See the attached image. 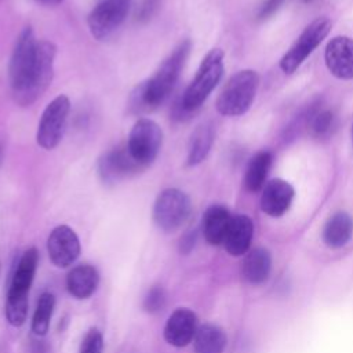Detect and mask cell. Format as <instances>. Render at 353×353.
Masks as SVG:
<instances>
[{"label": "cell", "mask_w": 353, "mask_h": 353, "mask_svg": "<svg viewBox=\"0 0 353 353\" xmlns=\"http://www.w3.org/2000/svg\"><path fill=\"white\" fill-rule=\"evenodd\" d=\"M272 268V258L268 250L258 247L251 250L243 261L241 265V274L243 277L251 284L263 283Z\"/></svg>", "instance_id": "cell-20"}, {"label": "cell", "mask_w": 353, "mask_h": 353, "mask_svg": "<svg viewBox=\"0 0 353 353\" xmlns=\"http://www.w3.org/2000/svg\"><path fill=\"white\" fill-rule=\"evenodd\" d=\"M353 233V219L345 212H335L325 223L323 230V239L325 244L331 248H339L345 245Z\"/></svg>", "instance_id": "cell-21"}, {"label": "cell", "mask_w": 353, "mask_h": 353, "mask_svg": "<svg viewBox=\"0 0 353 353\" xmlns=\"http://www.w3.org/2000/svg\"><path fill=\"white\" fill-rule=\"evenodd\" d=\"M193 343L194 353H223L226 335L222 328L214 324H204L199 327Z\"/></svg>", "instance_id": "cell-23"}, {"label": "cell", "mask_w": 353, "mask_h": 353, "mask_svg": "<svg viewBox=\"0 0 353 353\" xmlns=\"http://www.w3.org/2000/svg\"><path fill=\"white\" fill-rule=\"evenodd\" d=\"M284 3V0H263L258 10V19L263 21L270 18Z\"/></svg>", "instance_id": "cell-28"}, {"label": "cell", "mask_w": 353, "mask_h": 353, "mask_svg": "<svg viewBox=\"0 0 353 353\" xmlns=\"http://www.w3.org/2000/svg\"><path fill=\"white\" fill-rule=\"evenodd\" d=\"M99 284L98 270L91 265L74 266L66 276V288L70 295L79 299L91 296Z\"/></svg>", "instance_id": "cell-18"}, {"label": "cell", "mask_w": 353, "mask_h": 353, "mask_svg": "<svg viewBox=\"0 0 353 353\" xmlns=\"http://www.w3.org/2000/svg\"><path fill=\"white\" fill-rule=\"evenodd\" d=\"M352 139H353V125H352Z\"/></svg>", "instance_id": "cell-34"}, {"label": "cell", "mask_w": 353, "mask_h": 353, "mask_svg": "<svg viewBox=\"0 0 353 353\" xmlns=\"http://www.w3.org/2000/svg\"><path fill=\"white\" fill-rule=\"evenodd\" d=\"M103 352V336L102 332L92 327L84 335L79 353H102Z\"/></svg>", "instance_id": "cell-27"}, {"label": "cell", "mask_w": 353, "mask_h": 353, "mask_svg": "<svg viewBox=\"0 0 353 353\" xmlns=\"http://www.w3.org/2000/svg\"><path fill=\"white\" fill-rule=\"evenodd\" d=\"M165 291L163 290V287L154 285L148 291V294L143 298V309L149 313H157L165 306Z\"/></svg>", "instance_id": "cell-26"}, {"label": "cell", "mask_w": 353, "mask_h": 353, "mask_svg": "<svg viewBox=\"0 0 353 353\" xmlns=\"http://www.w3.org/2000/svg\"><path fill=\"white\" fill-rule=\"evenodd\" d=\"M36 1H39V3H41V4H46V6H57V4H59L62 0H36Z\"/></svg>", "instance_id": "cell-31"}, {"label": "cell", "mask_w": 353, "mask_h": 353, "mask_svg": "<svg viewBox=\"0 0 353 353\" xmlns=\"http://www.w3.org/2000/svg\"><path fill=\"white\" fill-rule=\"evenodd\" d=\"M223 74V51L221 48H212L203 58L194 79L186 87L179 102L175 105V116L183 119L185 114L199 109L212 90L218 85Z\"/></svg>", "instance_id": "cell-3"}, {"label": "cell", "mask_w": 353, "mask_h": 353, "mask_svg": "<svg viewBox=\"0 0 353 353\" xmlns=\"http://www.w3.org/2000/svg\"><path fill=\"white\" fill-rule=\"evenodd\" d=\"M215 138V130L212 123L205 121L199 124L190 135L188 145V156L186 164L189 167H194L205 160L208 156Z\"/></svg>", "instance_id": "cell-19"}, {"label": "cell", "mask_w": 353, "mask_h": 353, "mask_svg": "<svg viewBox=\"0 0 353 353\" xmlns=\"http://www.w3.org/2000/svg\"><path fill=\"white\" fill-rule=\"evenodd\" d=\"M254 234V223L250 216L247 215H234L232 216V221L229 223L228 232L223 239L225 250L233 255L239 256L248 251L251 245Z\"/></svg>", "instance_id": "cell-16"}, {"label": "cell", "mask_w": 353, "mask_h": 353, "mask_svg": "<svg viewBox=\"0 0 353 353\" xmlns=\"http://www.w3.org/2000/svg\"><path fill=\"white\" fill-rule=\"evenodd\" d=\"M197 316L185 307L176 309L168 317L164 327L165 341L176 347L186 346L194 339V335L199 330Z\"/></svg>", "instance_id": "cell-14"}, {"label": "cell", "mask_w": 353, "mask_h": 353, "mask_svg": "<svg viewBox=\"0 0 353 353\" xmlns=\"http://www.w3.org/2000/svg\"><path fill=\"white\" fill-rule=\"evenodd\" d=\"M156 6H157V0H145L143 4H142V7H141V10H139L138 18L142 19V21L149 19V18L152 17V14H153Z\"/></svg>", "instance_id": "cell-30"}, {"label": "cell", "mask_w": 353, "mask_h": 353, "mask_svg": "<svg viewBox=\"0 0 353 353\" xmlns=\"http://www.w3.org/2000/svg\"><path fill=\"white\" fill-rule=\"evenodd\" d=\"M324 61L330 73L336 79H353V39L347 36L332 37L325 47Z\"/></svg>", "instance_id": "cell-13"}, {"label": "cell", "mask_w": 353, "mask_h": 353, "mask_svg": "<svg viewBox=\"0 0 353 353\" xmlns=\"http://www.w3.org/2000/svg\"><path fill=\"white\" fill-rule=\"evenodd\" d=\"M98 175L105 185H114L145 170L130 154L127 146H119L105 152L98 159Z\"/></svg>", "instance_id": "cell-11"}, {"label": "cell", "mask_w": 353, "mask_h": 353, "mask_svg": "<svg viewBox=\"0 0 353 353\" xmlns=\"http://www.w3.org/2000/svg\"><path fill=\"white\" fill-rule=\"evenodd\" d=\"M272 153L268 150L258 152L248 163L245 175H244V185L250 192H258L265 186V181L268 172L272 165Z\"/></svg>", "instance_id": "cell-22"}, {"label": "cell", "mask_w": 353, "mask_h": 353, "mask_svg": "<svg viewBox=\"0 0 353 353\" xmlns=\"http://www.w3.org/2000/svg\"><path fill=\"white\" fill-rule=\"evenodd\" d=\"M69 110L70 102L66 95L55 97L44 108L36 131V142L40 148L51 150L58 146L65 132Z\"/></svg>", "instance_id": "cell-9"}, {"label": "cell", "mask_w": 353, "mask_h": 353, "mask_svg": "<svg viewBox=\"0 0 353 353\" xmlns=\"http://www.w3.org/2000/svg\"><path fill=\"white\" fill-rule=\"evenodd\" d=\"M190 50V40L181 41L160 63L153 76L134 88L128 102L131 113L141 114L152 112L167 101L179 79Z\"/></svg>", "instance_id": "cell-2"}, {"label": "cell", "mask_w": 353, "mask_h": 353, "mask_svg": "<svg viewBox=\"0 0 353 353\" xmlns=\"http://www.w3.org/2000/svg\"><path fill=\"white\" fill-rule=\"evenodd\" d=\"M309 127L316 137H327L335 127V116L328 109L316 110L309 120Z\"/></svg>", "instance_id": "cell-25"}, {"label": "cell", "mask_w": 353, "mask_h": 353, "mask_svg": "<svg viewBox=\"0 0 353 353\" xmlns=\"http://www.w3.org/2000/svg\"><path fill=\"white\" fill-rule=\"evenodd\" d=\"M259 87V76L252 69L234 73L216 98V110L223 116L244 114L252 105Z\"/></svg>", "instance_id": "cell-5"}, {"label": "cell", "mask_w": 353, "mask_h": 353, "mask_svg": "<svg viewBox=\"0 0 353 353\" xmlns=\"http://www.w3.org/2000/svg\"><path fill=\"white\" fill-rule=\"evenodd\" d=\"M47 251L55 266L66 268L72 265L80 254V241L76 232L66 225L54 228L47 240Z\"/></svg>", "instance_id": "cell-12"}, {"label": "cell", "mask_w": 353, "mask_h": 353, "mask_svg": "<svg viewBox=\"0 0 353 353\" xmlns=\"http://www.w3.org/2000/svg\"><path fill=\"white\" fill-rule=\"evenodd\" d=\"M330 30L331 21L325 17H320L309 23L291 46V48L280 59V69L287 74L294 73L314 51V48L327 37Z\"/></svg>", "instance_id": "cell-8"}, {"label": "cell", "mask_w": 353, "mask_h": 353, "mask_svg": "<svg viewBox=\"0 0 353 353\" xmlns=\"http://www.w3.org/2000/svg\"><path fill=\"white\" fill-rule=\"evenodd\" d=\"M55 55L54 43L37 41L33 29L23 28L8 63L11 94L19 106H30L48 88L54 77Z\"/></svg>", "instance_id": "cell-1"}, {"label": "cell", "mask_w": 353, "mask_h": 353, "mask_svg": "<svg viewBox=\"0 0 353 353\" xmlns=\"http://www.w3.org/2000/svg\"><path fill=\"white\" fill-rule=\"evenodd\" d=\"M303 1H305V3H310L312 0H303Z\"/></svg>", "instance_id": "cell-33"}, {"label": "cell", "mask_w": 353, "mask_h": 353, "mask_svg": "<svg viewBox=\"0 0 353 353\" xmlns=\"http://www.w3.org/2000/svg\"><path fill=\"white\" fill-rule=\"evenodd\" d=\"M131 0H102L87 17V25L95 40L108 39L127 18Z\"/></svg>", "instance_id": "cell-10"}, {"label": "cell", "mask_w": 353, "mask_h": 353, "mask_svg": "<svg viewBox=\"0 0 353 353\" xmlns=\"http://www.w3.org/2000/svg\"><path fill=\"white\" fill-rule=\"evenodd\" d=\"M196 237H197V234H196L194 230H190V232L185 233V234L182 236V239H181V243H179V251H181L182 254L190 252L192 248H193L194 244H196Z\"/></svg>", "instance_id": "cell-29"}, {"label": "cell", "mask_w": 353, "mask_h": 353, "mask_svg": "<svg viewBox=\"0 0 353 353\" xmlns=\"http://www.w3.org/2000/svg\"><path fill=\"white\" fill-rule=\"evenodd\" d=\"M294 188L281 178L266 182L261 196V208L269 216L277 218L288 211L294 200Z\"/></svg>", "instance_id": "cell-15"}, {"label": "cell", "mask_w": 353, "mask_h": 353, "mask_svg": "<svg viewBox=\"0 0 353 353\" xmlns=\"http://www.w3.org/2000/svg\"><path fill=\"white\" fill-rule=\"evenodd\" d=\"M161 143L163 130L160 125L152 119L141 117L132 125L125 146L132 159L146 168L156 160Z\"/></svg>", "instance_id": "cell-7"}, {"label": "cell", "mask_w": 353, "mask_h": 353, "mask_svg": "<svg viewBox=\"0 0 353 353\" xmlns=\"http://www.w3.org/2000/svg\"><path fill=\"white\" fill-rule=\"evenodd\" d=\"M230 221L232 215L226 207L219 204L208 207L203 215L201 222V229L205 240L212 245L222 244Z\"/></svg>", "instance_id": "cell-17"}, {"label": "cell", "mask_w": 353, "mask_h": 353, "mask_svg": "<svg viewBox=\"0 0 353 353\" xmlns=\"http://www.w3.org/2000/svg\"><path fill=\"white\" fill-rule=\"evenodd\" d=\"M1 156H3V146L0 143V161H1Z\"/></svg>", "instance_id": "cell-32"}, {"label": "cell", "mask_w": 353, "mask_h": 353, "mask_svg": "<svg viewBox=\"0 0 353 353\" xmlns=\"http://www.w3.org/2000/svg\"><path fill=\"white\" fill-rule=\"evenodd\" d=\"M37 263L39 252L34 247H30L22 254L12 273L7 291L6 317L14 327L22 325L28 317V295L37 270Z\"/></svg>", "instance_id": "cell-4"}, {"label": "cell", "mask_w": 353, "mask_h": 353, "mask_svg": "<svg viewBox=\"0 0 353 353\" xmlns=\"http://www.w3.org/2000/svg\"><path fill=\"white\" fill-rule=\"evenodd\" d=\"M190 211L189 196L176 188H167L160 192L154 201L153 221L161 230L175 232L188 221Z\"/></svg>", "instance_id": "cell-6"}, {"label": "cell", "mask_w": 353, "mask_h": 353, "mask_svg": "<svg viewBox=\"0 0 353 353\" xmlns=\"http://www.w3.org/2000/svg\"><path fill=\"white\" fill-rule=\"evenodd\" d=\"M54 306H55V296L51 292H43L37 301V306L32 320V331L36 335L43 336L47 334L50 328Z\"/></svg>", "instance_id": "cell-24"}]
</instances>
